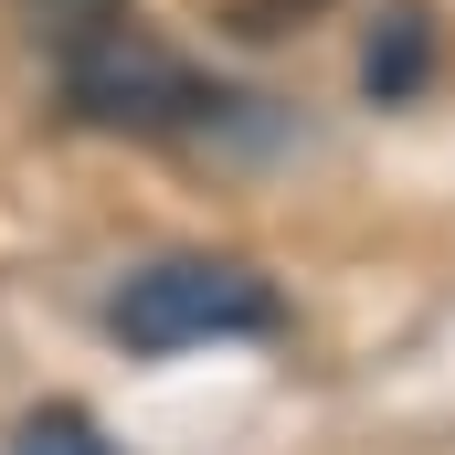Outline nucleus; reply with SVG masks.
Wrapping results in <instances>:
<instances>
[{
	"instance_id": "f257e3e1",
	"label": "nucleus",
	"mask_w": 455,
	"mask_h": 455,
	"mask_svg": "<svg viewBox=\"0 0 455 455\" xmlns=\"http://www.w3.org/2000/svg\"><path fill=\"white\" fill-rule=\"evenodd\" d=\"M53 75H64V96L96 116V127H202V116L233 107L223 85H202L170 43H148L127 11L64 32V43H53Z\"/></svg>"
},
{
	"instance_id": "7ed1b4c3",
	"label": "nucleus",
	"mask_w": 455,
	"mask_h": 455,
	"mask_svg": "<svg viewBox=\"0 0 455 455\" xmlns=\"http://www.w3.org/2000/svg\"><path fill=\"white\" fill-rule=\"evenodd\" d=\"M11 455H107V435H96L85 413H32V424H21V445H11Z\"/></svg>"
},
{
	"instance_id": "f03ea898",
	"label": "nucleus",
	"mask_w": 455,
	"mask_h": 455,
	"mask_svg": "<svg viewBox=\"0 0 455 455\" xmlns=\"http://www.w3.org/2000/svg\"><path fill=\"white\" fill-rule=\"evenodd\" d=\"M107 329L127 349H148V360L202 349V339H265L275 329V286L223 265V254H170V265H138L107 297Z\"/></svg>"
}]
</instances>
